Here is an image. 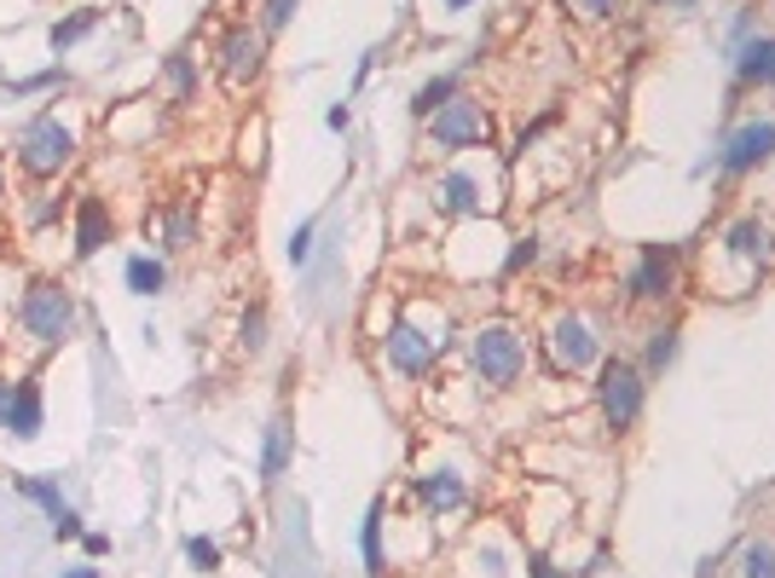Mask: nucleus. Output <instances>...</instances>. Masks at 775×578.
Segmentation results:
<instances>
[{
	"instance_id": "1",
	"label": "nucleus",
	"mask_w": 775,
	"mask_h": 578,
	"mask_svg": "<svg viewBox=\"0 0 775 578\" xmlns=\"http://www.w3.org/2000/svg\"><path fill=\"white\" fill-rule=\"evenodd\" d=\"M643 394H648V382H643V370L631 365V359H608L602 365V382H597V400H602V423L625 434L631 423L643 417Z\"/></svg>"
},
{
	"instance_id": "2",
	"label": "nucleus",
	"mask_w": 775,
	"mask_h": 578,
	"mask_svg": "<svg viewBox=\"0 0 775 578\" xmlns=\"http://www.w3.org/2000/svg\"><path fill=\"white\" fill-rule=\"evenodd\" d=\"M469 365H475V377H481V382L509 388V382L521 377V365H527V347H521L516 330L486 324V330H475V342H469Z\"/></svg>"
},
{
	"instance_id": "3",
	"label": "nucleus",
	"mask_w": 775,
	"mask_h": 578,
	"mask_svg": "<svg viewBox=\"0 0 775 578\" xmlns=\"http://www.w3.org/2000/svg\"><path fill=\"white\" fill-rule=\"evenodd\" d=\"M428 134H435L440 151H469V144H486V134H493V116L481 111V99H446V105L428 116Z\"/></svg>"
},
{
	"instance_id": "4",
	"label": "nucleus",
	"mask_w": 775,
	"mask_h": 578,
	"mask_svg": "<svg viewBox=\"0 0 775 578\" xmlns=\"http://www.w3.org/2000/svg\"><path fill=\"white\" fill-rule=\"evenodd\" d=\"M18 319H24V330H30L35 342L53 347V342H65L70 330H76V301H70V289H58V284H30Z\"/></svg>"
},
{
	"instance_id": "5",
	"label": "nucleus",
	"mask_w": 775,
	"mask_h": 578,
	"mask_svg": "<svg viewBox=\"0 0 775 578\" xmlns=\"http://www.w3.org/2000/svg\"><path fill=\"white\" fill-rule=\"evenodd\" d=\"M70 157H76V139H70V128H65V122H53V116L30 122V128H24V139H18V162H24V169H30L35 180L58 174Z\"/></svg>"
},
{
	"instance_id": "6",
	"label": "nucleus",
	"mask_w": 775,
	"mask_h": 578,
	"mask_svg": "<svg viewBox=\"0 0 775 578\" xmlns=\"http://www.w3.org/2000/svg\"><path fill=\"white\" fill-rule=\"evenodd\" d=\"M597 330H590L579 313H562L556 324H550V365L556 370H585V365H597Z\"/></svg>"
},
{
	"instance_id": "7",
	"label": "nucleus",
	"mask_w": 775,
	"mask_h": 578,
	"mask_svg": "<svg viewBox=\"0 0 775 578\" xmlns=\"http://www.w3.org/2000/svg\"><path fill=\"white\" fill-rule=\"evenodd\" d=\"M261 58H267V41H261V30L238 24L227 41H220V76H227V88H250V81L261 76Z\"/></svg>"
},
{
	"instance_id": "8",
	"label": "nucleus",
	"mask_w": 775,
	"mask_h": 578,
	"mask_svg": "<svg viewBox=\"0 0 775 578\" xmlns=\"http://www.w3.org/2000/svg\"><path fill=\"white\" fill-rule=\"evenodd\" d=\"M770 157H775V122L770 116L736 128V134H729V144H724V169L729 174H752V169H764Z\"/></svg>"
},
{
	"instance_id": "9",
	"label": "nucleus",
	"mask_w": 775,
	"mask_h": 578,
	"mask_svg": "<svg viewBox=\"0 0 775 578\" xmlns=\"http://www.w3.org/2000/svg\"><path fill=\"white\" fill-rule=\"evenodd\" d=\"M18 498H30V504L47 509V521H53L58 539H76V532H81V515L65 504V492H58V481H47V474H18Z\"/></svg>"
},
{
	"instance_id": "10",
	"label": "nucleus",
	"mask_w": 775,
	"mask_h": 578,
	"mask_svg": "<svg viewBox=\"0 0 775 578\" xmlns=\"http://www.w3.org/2000/svg\"><path fill=\"white\" fill-rule=\"evenodd\" d=\"M440 354V336H423L417 324H394L388 330V365L405 370V377H423L428 365Z\"/></svg>"
},
{
	"instance_id": "11",
	"label": "nucleus",
	"mask_w": 775,
	"mask_h": 578,
	"mask_svg": "<svg viewBox=\"0 0 775 578\" xmlns=\"http://www.w3.org/2000/svg\"><path fill=\"white\" fill-rule=\"evenodd\" d=\"M724 255H736L747 266H770L775 261V238H770V226L764 220H736L724 232Z\"/></svg>"
},
{
	"instance_id": "12",
	"label": "nucleus",
	"mask_w": 775,
	"mask_h": 578,
	"mask_svg": "<svg viewBox=\"0 0 775 578\" xmlns=\"http://www.w3.org/2000/svg\"><path fill=\"white\" fill-rule=\"evenodd\" d=\"M671 296V250H648L631 273V301H666Z\"/></svg>"
},
{
	"instance_id": "13",
	"label": "nucleus",
	"mask_w": 775,
	"mask_h": 578,
	"mask_svg": "<svg viewBox=\"0 0 775 578\" xmlns=\"http://www.w3.org/2000/svg\"><path fill=\"white\" fill-rule=\"evenodd\" d=\"M111 243V220H105V203L99 197H81V215H76V255L88 261Z\"/></svg>"
},
{
	"instance_id": "14",
	"label": "nucleus",
	"mask_w": 775,
	"mask_h": 578,
	"mask_svg": "<svg viewBox=\"0 0 775 578\" xmlns=\"http://www.w3.org/2000/svg\"><path fill=\"white\" fill-rule=\"evenodd\" d=\"M741 81L747 88H775V35H759V41H747L741 47Z\"/></svg>"
},
{
	"instance_id": "15",
	"label": "nucleus",
	"mask_w": 775,
	"mask_h": 578,
	"mask_svg": "<svg viewBox=\"0 0 775 578\" xmlns=\"http://www.w3.org/2000/svg\"><path fill=\"white\" fill-rule=\"evenodd\" d=\"M7 428L18 434V440H35V434H41V388H35V382H18V388H12Z\"/></svg>"
},
{
	"instance_id": "16",
	"label": "nucleus",
	"mask_w": 775,
	"mask_h": 578,
	"mask_svg": "<svg viewBox=\"0 0 775 578\" xmlns=\"http://www.w3.org/2000/svg\"><path fill=\"white\" fill-rule=\"evenodd\" d=\"M417 504L435 509V515L458 509L463 504V481H458V474H417Z\"/></svg>"
},
{
	"instance_id": "17",
	"label": "nucleus",
	"mask_w": 775,
	"mask_h": 578,
	"mask_svg": "<svg viewBox=\"0 0 775 578\" xmlns=\"http://www.w3.org/2000/svg\"><path fill=\"white\" fill-rule=\"evenodd\" d=\"M440 203H446L452 215H475V209H481V180L463 174V169H452V174L440 180Z\"/></svg>"
},
{
	"instance_id": "18",
	"label": "nucleus",
	"mask_w": 775,
	"mask_h": 578,
	"mask_svg": "<svg viewBox=\"0 0 775 578\" xmlns=\"http://www.w3.org/2000/svg\"><path fill=\"white\" fill-rule=\"evenodd\" d=\"M290 469V423H267V446H261V481H278Z\"/></svg>"
},
{
	"instance_id": "19",
	"label": "nucleus",
	"mask_w": 775,
	"mask_h": 578,
	"mask_svg": "<svg viewBox=\"0 0 775 578\" xmlns=\"http://www.w3.org/2000/svg\"><path fill=\"white\" fill-rule=\"evenodd\" d=\"M162 284H169L162 261H151V255H134V261H128V289H134V296H157Z\"/></svg>"
},
{
	"instance_id": "20",
	"label": "nucleus",
	"mask_w": 775,
	"mask_h": 578,
	"mask_svg": "<svg viewBox=\"0 0 775 578\" xmlns=\"http://www.w3.org/2000/svg\"><path fill=\"white\" fill-rule=\"evenodd\" d=\"M382 515H388V504L377 498L371 515H365V573H382Z\"/></svg>"
},
{
	"instance_id": "21",
	"label": "nucleus",
	"mask_w": 775,
	"mask_h": 578,
	"mask_svg": "<svg viewBox=\"0 0 775 578\" xmlns=\"http://www.w3.org/2000/svg\"><path fill=\"white\" fill-rule=\"evenodd\" d=\"M741 578H775V544L770 539H752L741 550Z\"/></svg>"
},
{
	"instance_id": "22",
	"label": "nucleus",
	"mask_w": 775,
	"mask_h": 578,
	"mask_svg": "<svg viewBox=\"0 0 775 578\" xmlns=\"http://www.w3.org/2000/svg\"><path fill=\"white\" fill-rule=\"evenodd\" d=\"M93 24H99V12H76V18H70V24H53V35H47V47H53V53H65V47H76V41H81V35H88Z\"/></svg>"
},
{
	"instance_id": "23",
	"label": "nucleus",
	"mask_w": 775,
	"mask_h": 578,
	"mask_svg": "<svg viewBox=\"0 0 775 578\" xmlns=\"http://www.w3.org/2000/svg\"><path fill=\"white\" fill-rule=\"evenodd\" d=\"M671 359H678V330H671V324L648 330V370H666Z\"/></svg>"
},
{
	"instance_id": "24",
	"label": "nucleus",
	"mask_w": 775,
	"mask_h": 578,
	"mask_svg": "<svg viewBox=\"0 0 775 578\" xmlns=\"http://www.w3.org/2000/svg\"><path fill=\"white\" fill-rule=\"evenodd\" d=\"M446 99H458V76H440V81H428V88L417 93V105H412V111H417V116H435V111L446 105Z\"/></svg>"
},
{
	"instance_id": "25",
	"label": "nucleus",
	"mask_w": 775,
	"mask_h": 578,
	"mask_svg": "<svg viewBox=\"0 0 775 578\" xmlns=\"http://www.w3.org/2000/svg\"><path fill=\"white\" fill-rule=\"evenodd\" d=\"M296 7H301V0H267V7H261V35H278L296 18Z\"/></svg>"
},
{
	"instance_id": "26",
	"label": "nucleus",
	"mask_w": 775,
	"mask_h": 578,
	"mask_svg": "<svg viewBox=\"0 0 775 578\" xmlns=\"http://www.w3.org/2000/svg\"><path fill=\"white\" fill-rule=\"evenodd\" d=\"M313 238H319V220H308V226H296V232H290V261L296 266L313 261Z\"/></svg>"
},
{
	"instance_id": "27",
	"label": "nucleus",
	"mask_w": 775,
	"mask_h": 578,
	"mask_svg": "<svg viewBox=\"0 0 775 578\" xmlns=\"http://www.w3.org/2000/svg\"><path fill=\"white\" fill-rule=\"evenodd\" d=\"M186 555H192V567H203V573H215V567H220V544H215V539H192V544H186Z\"/></svg>"
},
{
	"instance_id": "28",
	"label": "nucleus",
	"mask_w": 775,
	"mask_h": 578,
	"mask_svg": "<svg viewBox=\"0 0 775 578\" xmlns=\"http://www.w3.org/2000/svg\"><path fill=\"white\" fill-rule=\"evenodd\" d=\"M567 7H574L579 18H590V24H608V18L620 12V0H567Z\"/></svg>"
},
{
	"instance_id": "29",
	"label": "nucleus",
	"mask_w": 775,
	"mask_h": 578,
	"mask_svg": "<svg viewBox=\"0 0 775 578\" xmlns=\"http://www.w3.org/2000/svg\"><path fill=\"white\" fill-rule=\"evenodd\" d=\"M243 347H267V313H261V307L243 319Z\"/></svg>"
},
{
	"instance_id": "30",
	"label": "nucleus",
	"mask_w": 775,
	"mask_h": 578,
	"mask_svg": "<svg viewBox=\"0 0 775 578\" xmlns=\"http://www.w3.org/2000/svg\"><path fill=\"white\" fill-rule=\"evenodd\" d=\"M169 81H174L180 99H192V65H186V58H169Z\"/></svg>"
},
{
	"instance_id": "31",
	"label": "nucleus",
	"mask_w": 775,
	"mask_h": 578,
	"mask_svg": "<svg viewBox=\"0 0 775 578\" xmlns=\"http://www.w3.org/2000/svg\"><path fill=\"white\" fill-rule=\"evenodd\" d=\"M58 81V70H47V76H24V81H12V93H41V88H53Z\"/></svg>"
},
{
	"instance_id": "32",
	"label": "nucleus",
	"mask_w": 775,
	"mask_h": 578,
	"mask_svg": "<svg viewBox=\"0 0 775 578\" xmlns=\"http://www.w3.org/2000/svg\"><path fill=\"white\" fill-rule=\"evenodd\" d=\"M533 255H539V238H521V243H516V255H509V273H516V266H527Z\"/></svg>"
},
{
	"instance_id": "33",
	"label": "nucleus",
	"mask_w": 775,
	"mask_h": 578,
	"mask_svg": "<svg viewBox=\"0 0 775 578\" xmlns=\"http://www.w3.org/2000/svg\"><path fill=\"white\" fill-rule=\"evenodd\" d=\"M7 411H12V382H0V428H7Z\"/></svg>"
},
{
	"instance_id": "34",
	"label": "nucleus",
	"mask_w": 775,
	"mask_h": 578,
	"mask_svg": "<svg viewBox=\"0 0 775 578\" xmlns=\"http://www.w3.org/2000/svg\"><path fill=\"white\" fill-rule=\"evenodd\" d=\"M533 578H562V573L550 567V562H533Z\"/></svg>"
},
{
	"instance_id": "35",
	"label": "nucleus",
	"mask_w": 775,
	"mask_h": 578,
	"mask_svg": "<svg viewBox=\"0 0 775 578\" xmlns=\"http://www.w3.org/2000/svg\"><path fill=\"white\" fill-rule=\"evenodd\" d=\"M65 578H99V567H70Z\"/></svg>"
},
{
	"instance_id": "36",
	"label": "nucleus",
	"mask_w": 775,
	"mask_h": 578,
	"mask_svg": "<svg viewBox=\"0 0 775 578\" xmlns=\"http://www.w3.org/2000/svg\"><path fill=\"white\" fill-rule=\"evenodd\" d=\"M446 7H469V0H446Z\"/></svg>"
},
{
	"instance_id": "37",
	"label": "nucleus",
	"mask_w": 775,
	"mask_h": 578,
	"mask_svg": "<svg viewBox=\"0 0 775 578\" xmlns=\"http://www.w3.org/2000/svg\"><path fill=\"white\" fill-rule=\"evenodd\" d=\"M678 7H689V0H678Z\"/></svg>"
}]
</instances>
